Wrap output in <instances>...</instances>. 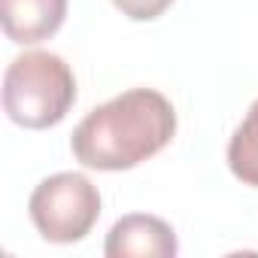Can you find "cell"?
I'll return each mask as SVG.
<instances>
[{
  "instance_id": "6da1fadb",
  "label": "cell",
  "mask_w": 258,
  "mask_h": 258,
  "mask_svg": "<svg viewBox=\"0 0 258 258\" xmlns=\"http://www.w3.org/2000/svg\"><path fill=\"white\" fill-rule=\"evenodd\" d=\"M176 134V112L155 88H131L94 106L70 137L79 164L91 170H131L161 152Z\"/></svg>"
},
{
  "instance_id": "7a4b0ae2",
  "label": "cell",
  "mask_w": 258,
  "mask_h": 258,
  "mask_svg": "<svg viewBox=\"0 0 258 258\" xmlns=\"http://www.w3.org/2000/svg\"><path fill=\"white\" fill-rule=\"evenodd\" d=\"M73 100V70L55 52H25L4 73V109L22 127L43 131L64 121Z\"/></svg>"
},
{
  "instance_id": "3957f363",
  "label": "cell",
  "mask_w": 258,
  "mask_h": 258,
  "mask_svg": "<svg viewBox=\"0 0 258 258\" xmlns=\"http://www.w3.org/2000/svg\"><path fill=\"white\" fill-rule=\"evenodd\" d=\"M28 213L43 240L76 243L100 219V191L82 173H55L31 191Z\"/></svg>"
},
{
  "instance_id": "277c9868",
  "label": "cell",
  "mask_w": 258,
  "mask_h": 258,
  "mask_svg": "<svg viewBox=\"0 0 258 258\" xmlns=\"http://www.w3.org/2000/svg\"><path fill=\"white\" fill-rule=\"evenodd\" d=\"M103 252L106 258H173L179 252V243L164 219L131 213L109 228Z\"/></svg>"
},
{
  "instance_id": "5b68a950",
  "label": "cell",
  "mask_w": 258,
  "mask_h": 258,
  "mask_svg": "<svg viewBox=\"0 0 258 258\" xmlns=\"http://www.w3.org/2000/svg\"><path fill=\"white\" fill-rule=\"evenodd\" d=\"M67 19V0H0L4 34L13 43H43Z\"/></svg>"
},
{
  "instance_id": "8992f818",
  "label": "cell",
  "mask_w": 258,
  "mask_h": 258,
  "mask_svg": "<svg viewBox=\"0 0 258 258\" xmlns=\"http://www.w3.org/2000/svg\"><path fill=\"white\" fill-rule=\"evenodd\" d=\"M228 167L243 182L258 188V100L249 106L246 118L237 124L228 143Z\"/></svg>"
},
{
  "instance_id": "52a82bcc",
  "label": "cell",
  "mask_w": 258,
  "mask_h": 258,
  "mask_svg": "<svg viewBox=\"0 0 258 258\" xmlns=\"http://www.w3.org/2000/svg\"><path fill=\"white\" fill-rule=\"evenodd\" d=\"M112 4L134 22H152L164 16V10H170L173 0H112Z\"/></svg>"
}]
</instances>
